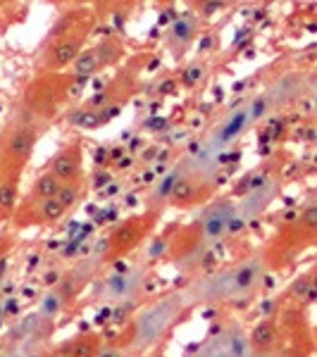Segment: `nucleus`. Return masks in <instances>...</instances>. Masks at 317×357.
Instances as JSON below:
<instances>
[{
  "mask_svg": "<svg viewBox=\"0 0 317 357\" xmlns=\"http://www.w3.org/2000/svg\"><path fill=\"white\" fill-rule=\"evenodd\" d=\"M179 310V298H167V301L153 305L148 312L138 317L136 324V345H151L163 336V331L172 324V319L177 317Z\"/></svg>",
  "mask_w": 317,
  "mask_h": 357,
  "instance_id": "obj_1",
  "label": "nucleus"
},
{
  "mask_svg": "<svg viewBox=\"0 0 317 357\" xmlns=\"http://www.w3.org/2000/svg\"><path fill=\"white\" fill-rule=\"evenodd\" d=\"M50 174L60 178L62 183H77L82 176V151L79 146H67L50 162Z\"/></svg>",
  "mask_w": 317,
  "mask_h": 357,
  "instance_id": "obj_2",
  "label": "nucleus"
},
{
  "mask_svg": "<svg viewBox=\"0 0 317 357\" xmlns=\"http://www.w3.org/2000/svg\"><path fill=\"white\" fill-rule=\"evenodd\" d=\"M34 146H36V134H34L29 126H17L5 138V155H8L13 162L24 165L34 153Z\"/></svg>",
  "mask_w": 317,
  "mask_h": 357,
  "instance_id": "obj_3",
  "label": "nucleus"
},
{
  "mask_svg": "<svg viewBox=\"0 0 317 357\" xmlns=\"http://www.w3.org/2000/svg\"><path fill=\"white\" fill-rule=\"evenodd\" d=\"M265 96H267V100H270V107L289 105L291 100H296V98L301 96V79H298L296 74H284L279 82H274V86Z\"/></svg>",
  "mask_w": 317,
  "mask_h": 357,
  "instance_id": "obj_4",
  "label": "nucleus"
},
{
  "mask_svg": "<svg viewBox=\"0 0 317 357\" xmlns=\"http://www.w3.org/2000/svg\"><path fill=\"white\" fill-rule=\"evenodd\" d=\"M232 215H234V207L229 203H217V207H212L203 222V231L207 238H217V236H222L227 231L229 222H232Z\"/></svg>",
  "mask_w": 317,
  "mask_h": 357,
  "instance_id": "obj_5",
  "label": "nucleus"
},
{
  "mask_svg": "<svg viewBox=\"0 0 317 357\" xmlns=\"http://www.w3.org/2000/svg\"><path fill=\"white\" fill-rule=\"evenodd\" d=\"M82 53V36H74V38H65L57 45H53L48 55V67L50 69H60V67H67L69 62L77 60V55Z\"/></svg>",
  "mask_w": 317,
  "mask_h": 357,
  "instance_id": "obj_6",
  "label": "nucleus"
},
{
  "mask_svg": "<svg viewBox=\"0 0 317 357\" xmlns=\"http://www.w3.org/2000/svg\"><path fill=\"white\" fill-rule=\"evenodd\" d=\"M249 343H251V348L258 350V353H267V350H272L274 343H277V326L272 324V321H260V324L253 329Z\"/></svg>",
  "mask_w": 317,
  "mask_h": 357,
  "instance_id": "obj_7",
  "label": "nucleus"
},
{
  "mask_svg": "<svg viewBox=\"0 0 317 357\" xmlns=\"http://www.w3.org/2000/svg\"><path fill=\"white\" fill-rule=\"evenodd\" d=\"M101 57H98V50L91 48V50H82L74 60V74L77 77H91L101 69Z\"/></svg>",
  "mask_w": 317,
  "mask_h": 357,
  "instance_id": "obj_8",
  "label": "nucleus"
},
{
  "mask_svg": "<svg viewBox=\"0 0 317 357\" xmlns=\"http://www.w3.org/2000/svg\"><path fill=\"white\" fill-rule=\"evenodd\" d=\"M17 203V178L8 176L0 181V217L13 215Z\"/></svg>",
  "mask_w": 317,
  "mask_h": 357,
  "instance_id": "obj_9",
  "label": "nucleus"
},
{
  "mask_svg": "<svg viewBox=\"0 0 317 357\" xmlns=\"http://www.w3.org/2000/svg\"><path fill=\"white\" fill-rule=\"evenodd\" d=\"M60 188H62V181H60V178H55V176L48 172V174H43L41 178H38V181H36V188H34V191H36L38 198L48 200V198H55V195L60 193Z\"/></svg>",
  "mask_w": 317,
  "mask_h": 357,
  "instance_id": "obj_10",
  "label": "nucleus"
},
{
  "mask_svg": "<svg viewBox=\"0 0 317 357\" xmlns=\"http://www.w3.org/2000/svg\"><path fill=\"white\" fill-rule=\"evenodd\" d=\"M170 195H172V203H177V205L191 203L193 195H196V183L189 181V178H179V181H175Z\"/></svg>",
  "mask_w": 317,
  "mask_h": 357,
  "instance_id": "obj_11",
  "label": "nucleus"
},
{
  "mask_svg": "<svg viewBox=\"0 0 317 357\" xmlns=\"http://www.w3.org/2000/svg\"><path fill=\"white\" fill-rule=\"evenodd\" d=\"M249 348H251L249 338H246L241 331H234V333H232V338H229V350H227V355H229V357H249Z\"/></svg>",
  "mask_w": 317,
  "mask_h": 357,
  "instance_id": "obj_12",
  "label": "nucleus"
},
{
  "mask_svg": "<svg viewBox=\"0 0 317 357\" xmlns=\"http://www.w3.org/2000/svg\"><path fill=\"white\" fill-rule=\"evenodd\" d=\"M62 215H65V207L57 203L55 198H48L41 203V220L43 222H57Z\"/></svg>",
  "mask_w": 317,
  "mask_h": 357,
  "instance_id": "obj_13",
  "label": "nucleus"
},
{
  "mask_svg": "<svg viewBox=\"0 0 317 357\" xmlns=\"http://www.w3.org/2000/svg\"><path fill=\"white\" fill-rule=\"evenodd\" d=\"M77 198H79V186L77 183H62V188H60V193L55 195V200L60 203L62 207H72L74 203H77Z\"/></svg>",
  "mask_w": 317,
  "mask_h": 357,
  "instance_id": "obj_14",
  "label": "nucleus"
},
{
  "mask_svg": "<svg viewBox=\"0 0 317 357\" xmlns=\"http://www.w3.org/2000/svg\"><path fill=\"white\" fill-rule=\"evenodd\" d=\"M246 119H249V110H244V112H239V114H234V119L229 122L227 126H224V131H222V141H227V138H232L236 136L241 131V126L246 124Z\"/></svg>",
  "mask_w": 317,
  "mask_h": 357,
  "instance_id": "obj_15",
  "label": "nucleus"
},
{
  "mask_svg": "<svg viewBox=\"0 0 317 357\" xmlns=\"http://www.w3.org/2000/svg\"><path fill=\"white\" fill-rule=\"evenodd\" d=\"M270 110V100H267V96H260V98H256L253 100V105H251V110H249V117L251 119H260L265 117Z\"/></svg>",
  "mask_w": 317,
  "mask_h": 357,
  "instance_id": "obj_16",
  "label": "nucleus"
},
{
  "mask_svg": "<svg viewBox=\"0 0 317 357\" xmlns=\"http://www.w3.org/2000/svg\"><path fill=\"white\" fill-rule=\"evenodd\" d=\"M96 355V343L89 341V338H82L72 350V357H94Z\"/></svg>",
  "mask_w": 317,
  "mask_h": 357,
  "instance_id": "obj_17",
  "label": "nucleus"
},
{
  "mask_svg": "<svg viewBox=\"0 0 317 357\" xmlns=\"http://www.w3.org/2000/svg\"><path fill=\"white\" fill-rule=\"evenodd\" d=\"M301 224L308 231H315L317 229V207L315 205H308L305 207V212H303V217H301Z\"/></svg>",
  "mask_w": 317,
  "mask_h": 357,
  "instance_id": "obj_18",
  "label": "nucleus"
},
{
  "mask_svg": "<svg viewBox=\"0 0 317 357\" xmlns=\"http://www.w3.org/2000/svg\"><path fill=\"white\" fill-rule=\"evenodd\" d=\"M310 289H313V281H310L308 276H301V279H296V284L291 286V293L298 298H305L310 293Z\"/></svg>",
  "mask_w": 317,
  "mask_h": 357,
  "instance_id": "obj_19",
  "label": "nucleus"
},
{
  "mask_svg": "<svg viewBox=\"0 0 317 357\" xmlns=\"http://www.w3.org/2000/svg\"><path fill=\"white\" fill-rule=\"evenodd\" d=\"M196 357H229V355H227V353H222V350L217 348L215 343H212V345H205V348L200 350V353L196 355Z\"/></svg>",
  "mask_w": 317,
  "mask_h": 357,
  "instance_id": "obj_20",
  "label": "nucleus"
},
{
  "mask_svg": "<svg viewBox=\"0 0 317 357\" xmlns=\"http://www.w3.org/2000/svg\"><path fill=\"white\" fill-rule=\"evenodd\" d=\"M175 36L186 41V38L191 36V24H189V22H179V24L175 26Z\"/></svg>",
  "mask_w": 317,
  "mask_h": 357,
  "instance_id": "obj_21",
  "label": "nucleus"
},
{
  "mask_svg": "<svg viewBox=\"0 0 317 357\" xmlns=\"http://www.w3.org/2000/svg\"><path fill=\"white\" fill-rule=\"evenodd\" d=\"M60 296H45V303H43V310L45 312H50V314H55L57 312V307H60Z\"/></svg>",
  "mask_w": 317,
  "mask_h": 357,
  "instance_id": "obj_22",
  "label": "nucleus"
},
{
  "mask_svg": "<svg viewBox=\"0 0 317 357\" xmlns=\"http://www.w3.org/2000/svg\"><path fill=\"white\" fill-rule=\"evenodd\" d=\"M160 89H163V93H172V89H175V84H172V82H167V84L160 86Z\"/></svg>",
  "mask_w": 317,
  "mask_h": 357,
  "instance_id": "obj_23",
  "label": "nucleus"
},
{
  "mask_svg": "<svg viewBox=\"0 0 317 357\" xmlns=\"http://www.w3.org/2000/svg\"><path fill=\"white\" fill-rule=\"evenodd\" d=\"M55 279H57V274H48L45 276V284H55Z\"/></svg>",
  "mask_w": 317,
  "mask_h": 357,
  "instance_id": "obj_24",
  "label": "nucleus"
},
{
  "mask_svg": "<svg viewBox=\"0 0 317 357\" xmlns=\"http://www.w3.org/2000/svg\"><path fill=\"white\" fill-rule=\"evenodd\" d=\"M101 357H119V355L115 353V350H105V353H103Z\"/></svg>",
  "mask_w": 317,
  "mask_h": 357,
  "instance_id": "obj_25",
  "label": "nucleus"
},
{
  "mask_svg": "<svg viewBox=\"0 0 317 357\" xmlns=\"http://www.w3.org/2000/svg\"><path fill=\"white\" fill-rule=\"evenodd\" d=\"M48 357H65V355H62V353H53V355H48Z\"/></svg>",
  "mask_w": 317,
  "mask_h": 357,
  "instance_id": "obj_26",
  "label": "nucleus"
},
{
  "mask_svg": "<svg viewBox=\"0 0 317 357\" xmlns=\"http://www.w3.org/2000/svg\"><path fill=\"white\" fill-rule=\"evenodd\" d=\"M253 357H265V355H253Z\"/></svg>",
  "mask_w": 317,
  "mask_h": 357,
  "instance_id": "obj_27",
  "label": "nucleus"
}]
</instances>
